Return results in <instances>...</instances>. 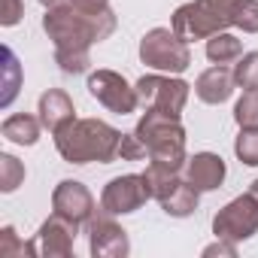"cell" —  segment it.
Instances as JSON below:
<instances>
[{"label":"cell","instance_id":"obj_22","mask_svg":"<svg viewBox=\"0 0 258 258\" xmlns=\"http://www.w3.org/2000/svg\"><path fill=\"white\" fill-rule=\"evenodd\" d=\"M19 73H22V67H19L16 55H13V49L4 46V97H0L4 106H10L16 100V94H19Z\"/></svg>","mask_w":258,"mask_h":258},{"label":"cell","instance_id":"obj_15","mask_svg":"<svg viewBox=\"0 0 258 258\" xmlns=\"http://www.w3.org/2000/svg\"><path fill=\"white\" fill-rule=\"evenodd\" d=\"M234 85H237L234 70H228L225 64H216V67H210V70H204V73L198 76L195 94H198L204 103L216 106V103H225V100L234 94Z\"/></svg>","mask_w":258,"mask_h":258},{"label":"cell","instance_id":"obj_13","mask_svg":"<svg viewBox=\"0 0 258 258\" xmlns=\"http://www.w3.org/2000/svg\"><path fill=\"white\" fill-rule=\"evenodd\" d=\"M225 161L216 152H198L185 161V179L198 188V191H216L225 182Z\"/></svg>","mask_w":258,"mask_h":258},{"label":"cell","instance_id":"obj_5","mask_svg":"<svg viewBox=\"0 0 258 258\" xmlns=\"http://www.w3.org/2000/svg\"><path fill=\"white\" fill-rule=\"evenodd\" d=\"M140 61L158 73L179 76L191 64V49L173 28H152L140 40Z\"/></svg>","mask_w":258,"mask_h":258},{"label":"cell","instance_id":"obj_3","mask_svg":"<svg viewBox=\"0 0 258 258\" xmlns=\"http://www.w3.org/2000/svg\"><path fill=\"white\" fill-rule=\"evenodd\" d=\"M134 134L146 143L149 149V161H161L170 164L176 170L185 167V127L179 121V115H167L161 109H146V115L137 121Z\"/></svg>","mask_w":258,"mask_h":258},{"label":"cell","instance_id":"obj_19","mask_svg":"<svg viewBox=\"0 0 258 258\" xmlns=\"http://www.w3.org/2000/svg\"><path fill=\"white\" fill-rule=\"evenodd\" d=\"M243 55V43L234 37V34H213L207 40V58L213 64H231V61H240Z\"/></svg>","mask_w":258,"mask_h":258},{"label":"cell","instance_id":"obj_32","mask_svg":"<svg viewBox=\"0 0 258 258\" xmlns=\"http://www.w3.org/2000/svg\"><path fill=\"white\" fill-rule=\"evenodd\" d=\"M249 191H252V195H258V179L252 182V188H249Z\"/></svg>","mask_w":258,"mask_h":258},{"label":"cell","instance_id":"obj_18","mask_svg":"<svg viewBox=\"0 0 258 258\" xmlns=\"http://www.w3.org/2000/svg\"><path fill=\"white\" fill-rule=\"evenodd\" d=\"M143 182H146V188H149V198L161 201V198H167V195L176 188L179 170L170 167V164H161V161H149V167L143 170Z\"/></svg>","mask_w":258,"mask_h":258},{"label":"cell","instance_id":"obj_6","mask_svg":"<svg viewBox=\"0 0 258 258\" xmlns=\"http://www.w3.org/2000/svg\"><path fill=\"white\" fill-rule=\"evenodd\" d=\"M191 85L173 73H149L137 79V97L146 109H161L167 115H182Z\"/></svg>","mask_w":258,"mask_h":258},{"label":"cell","instance_id":"obj_20","mask_svg":"<svg viewBox=\"0 0 258 258\" xmlns=\"http://www.w3.org/2000/svg\"><path fill=\"white\" fill-rule=\"evenodd\" d=\"M25 255H37V246L34 240H22L16 234L13 225H7L4 231H0V258H25Z\"/></svg>","mask_w":258,"mask_h":258},{"label":"cell","instance_id":"obj_17","mask_svg":"<svg viewBox=\"0 0 258 258\" xmlns=\"http://www.w3.org/2000/svg\"><path fill=\"white\" fill-rule=\"evenodd\" d=\"M198 201H201V191H198L188 179H179L176 188H173L167 198H161L158 204H161V210H164L167 216H173V219H185V216H191V213L198 210Z\"/></svg>","mask_w":258,"mask_h":258},{"label":"cell","instance_id":"obj_31","mask_svg":"<svg viewBox=\"0 0 258 258\" xmlns=\"http://www.w3.org/2000/svg\"><path fill=\"white\" fill-rule=\"evenodd\" d=\"M40 4H43L46 10H52V7H61V4H64V0H40Z\"/></svg>","mask_w":258,"mask_h":258},{"label":"cell","instance_id":"obj_9","mask_svg":"<svg viewBox=\"0 0 258 258\" xmlns=\"http://www.w3.org/2000/svg\"><path fill=\"white\" fill-rule=\"evenodd\" d=\"M146 201H149V188L143 182V173H124L106 182L100 195V210L112 216H127V213H137Z\"/></svg>","mask_w":258,"mask_h":258},{"label":"cell","instance_id":"obj_21","mask_svg":"<svg viewBox=\"0 0 258 258\" xmlns=\"http://www.w3.org/2000/svg\"><path fill=\"white\" fill-rule=\"evenodd\" d=\"M25 182V164L16 158V155H0V191L4 195H10V191H16L19 185Z\"/></svg>","mask_w":258,"mask_h":258},{"label":"cell","instance_id":"obj_14","mask_svg":"<svg viewBox=\"0 0 258 258\" xmlns=\"http://www.w3.org/2000/svg\"><path fill=\"white\" fill-rule=\"evenodd\" d=\"M37 112H40V121L46 131L58 134L61 127H67L73 118H76V109H73V100L67 91L61 88H49L40 94V103H37Z\"/></svg>","mask_w":258,"mask_h":258},{"label":"cell","instance_id":"obj_25","mask_svg":"<svg viewBox=\"0 0 258 258\" xmlns=\"http://www.w3.org/2000/svg\"><path fill=\"white\" fill-rule=\"evenodd\" d=\"M55 64L64 73L76 76V73H85L91 67V58H88V49H55Z\"/></svg>","mask_w":258,"mask_h":258},{"label":"cell","instance_id":"obj_12","mask_svg":"<svg viewBox=\"0 0 258 258\" xmlns=\"http://www.w3.org/2000/svg\"><path fill=\"white\" fill-rule=\"evenodd\" d=\"M52 210L61 213V216H67L76 225H88L91 216L97 213L91 191L79 179H61L55 185V191H52Z\"/></svg>","mask_w":258,"mask_h":258},{"label":"cell","instance_id":"obj_2","mask_svg":"<svg viewBox=\"0 0 258 258\" xmlns=\"http://www.w3.org/2000/svg\"><path fill=\"white\" fill-rule=\"evenodd\" d=\"M43 31L55 43V49H91L94 43L106 40L115 31L112 10L103 13H82L73 4H61L46 10Z\"/></svg>","mask_w":258,"mask_h":258},{"label":"cell","instance_id":"obj_8","mask_svg":"<svg viewBox=\"0 0 258 258\" xmlns=\"http://www.w3.org/2000/svg\"><path fill=\"white\" fill-rule=\"evenodd\" d=\"M88 94L103 103L109 112H118V115H127L134 112L140 97H137V85H131L121 73L115 70H94L88 76Z\"/></svg>","mask_w":258,"mask_h":258},{"label":"cell","instance_id":"obj_16","mask_svg":"<svg viewBox=\"0 0 258 258\" xmlns=\"http://www.w3.org/2000/svg\"><path fill=\"white\" fill-rule=\"evenodd\" d=\"M4 137L10 143H19V146H34L40 140V131H43V121L40 115H28V112H16L4 121Z\"/></svg>","mask_w":258,"mask_h":258},{"label":"cell","instance_id":"obj_10","mask_svg":"<svg viewBox=\"0 0 258 258\" xmlns=\"http://www.w3.org/2000/svg\"><path fill=\"white\" fill-rule=\"evenodd\" d=\"M88 249L94 258H124L131 252V240L118 222H112V213L100 210L88 222Z\"/></svg>","mask_w":258,"mask_h":258},{"label":"cell","instance_id":"obj_30","mask_svg":"<svg viewBox=\"0 0 258 258\" xmlns=\"http://www.w3.org/2000/svg\"><path fill=\"white\" fill-rule=\"evenodd\" d=\"M70 4L76 10H82V13H103V10H109V0H70Z\"/></svg>","mask_w":258,"mask_h":258},{"label":"cell","instance_id":"obj_11","mask_svg":"<svg viewBox=\"0 0 258 258\" xmlns=\"http://www.w3.org/2000/svg\"><path fill=\"white\" fill-rule=\"evenodd\" d=\"M76 231H79L76 222H70L61 213H52L40 225V231L34 237L37 255H43V258H70L73 255V243H76Z\"/></svg>","mask_w":258,"mask_h":258},{"label":"cell","instance_id":"obj_27","mask_svg":"<svg viewBox=\"0 0 258 258\" xmlns=\"http://www.w3.org/2000/svg\"><path fill=\"white\" fill-rule=\"evenodd\" d=\"M234 28H240L243 34H258V0H237Z\"/></svg>","mask_w":258,"mask_h":258},{"label":"cell","instance_id":"obj_1","mask_svg":"<svg viewBox=\"0 0 258 258\" xmlns=\"http://www.w3.org/2000/svg\"><path fill=\"white\" fill-rule=\"evenodd\" d=\"M121 131L100 118H73L55 134V149L67 164H109L118 158Z\"/></svg>","mask_w":258,"mask_h":258},{"label":"cell","instance_id":"obj_29","mask_svg":"<svg viewBox=\"0 0 258 258\" xmlns=\"http://www.w3.org/2000/svg\"><path fill=\"white\" fill-rule=\"evenodd\" d=\"M22 16H25V4H22V0H4V10H0V25H4V28H13V25L22 22Z\"/></svg>","mask_w":258,"mask_h":258},{"label":"cell","instance_id":"obj_23","mask_svg":"<svg viewBox=\"0 0 258 258\" xmlns=\"http://www.w3.org/2000/svg\"><path fill=\"white\" fill-rule=\"evenodd\" d=\"M234 79L243 91H258V52L240 55V61L234 67Z\"/></svg>","mask_w":258,"mask_h":258},{"label":"cell","instance_id":"obj_7","mask_svg":"<svg viewBox=\"0 0 258 258\" xmlns=\"http://www.w3.org/2000/svg\"><path fill=\"white\" fill-rule=\"evenodd\" d=\"M213 234L222 240H249L258 234V195H240L213 216Z\"/></svg>","mask_w":258,"mask_h":258},{"label":"cell","instance_id":"obj_24","mask_svg":"<svg viewBox=\"0 0 258 258\" xmlns=\"http://www.w3.org/2000/svg\"><path fill=\"white\" fill-rule=\"evenodd\" d=\"M234 121L240 127L258 131V91H243V97L234 106Z\"/></svg>","mask_w":258,"mask_h":258},{"label":"cell","instance_id":"obj_26","mask_svg":"<svg viewBox=\"0 0 258 258\" xmlns=\"http://www.w3.org/2000/svg\"><path fill=\"white\" fill-rule=\"evenodd\" d=\"M234 152L246 167H258V131L240 127V134L234 140Z\"/></svg>","mask_w":258,"mask_h":258},{"label":"cell","instance_id":"obj_4","mask_svg":"<svg viewBox=\"0 0 258 258\" xmlns=\"http://www.w3.org/2000/svg\"><path fill=\"white\" fill-rule=\"evenodd\" d=\"M234 7L237 0H191L173 13L170 28L185 43L210 40L213 34H222L234 25Z\"/></svg>","mask_w":258,"mask_h":258},{"label":"cell","instance_id":"obj_28","mask_svg":"<svg viewBox=\"0 0 258 258\" xmlns=\"http://www.w3.org/2000/svg\"><path fill=\"white\" fill-rule=\"evenodd\" d=\"M118 155H121V161H143V158L149 155V149H146V143H143L137 134H121Z\"/></svg>","mask_w":258,"mask_h":258}]
</instances>
